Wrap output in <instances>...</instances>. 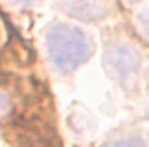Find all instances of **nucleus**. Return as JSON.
Returning a JSON list of instances; mask_svg holds the SVG:
<instances>
[{"label": "nucleus", "mask_w": 149, "mask_h": 147, "mask_svg": "<svg viewBox=\"0 0 149 147\" xmlns=\"http://www.w3.org/2000/svg\"><path fill=\"white\" fill-rule=\"evenodd\" d=\"M47 49L54 66L64 73L81 66L92 54V45L87 37L78 28L68 24H54L49 30Z\"/></svg>", "instance_id": "1"}, {"label": "nucleus", "mask_w": 149, "mask_h": 147, "mask_svg": "<svg viewBox=\"0 0 149 147\" xmlns=\"http://www.w3.org/2000/svg\"><path fill=\"white\" fill-rule=\"evenodd\" d=\"M108 68L120 81L130 80L139 69V55L128 45H114L108 54Z\"/></svg>", "instance_id": "2"}, {"label": "nucleus", "mask_w": 149, "mask_h": 147, "mask_svg": "<svg viewBox=\"0 0 149 147\" xmlns=\"http://www.w3.org/2000/svg\"><path fill=\"white\" fill-rule=\"evenodd\" d=\"M101 9H102L101 3H97L95 0H74L70 12L80 16V17L94 19V17H101L104 14V10H101Z\"/></svg>", "instance_id": "3"}, {"label": "nucleus", "mask_w": 149, "mask_h": 147, "mask_svg": "<svg viewBox=\"0 0 149 147\" xmlns=\"http://www.w3.org/2000/svg\"><path fill=\"white\" fill-rule=\"evenodd\" d=\"M104 147H146L139 139H123V140H116L113 144H108Z\"/></svg>", "instance_id": "4"}, {"label": "nucleus", "mask_w": 149, "mask_h": 147, "mask_svg": "<svg viewBox=\"0 0 149 147\" xmlns=\"http://www.w3.org/2000/svg\"><path fill=\"white\" fill-rule=\"evenodd\" d=\"M16 2H19V3H31V2H35V0H16Z\"/></svg>", "instance_id": "5"}, {"label": "nucleus", "mask_w": 149, "mask_h": 147, "mask_svg": "<svg viewBox=\"0 0 149 147\" xmlns=\"http://www.w3.org/2000/svg\"><path fill=\"white\" fill-rule=\"evenodd\" d=\"M130 2H135V0H130Z\"/></svg>", "instance_id": "6"}]
</instances>
